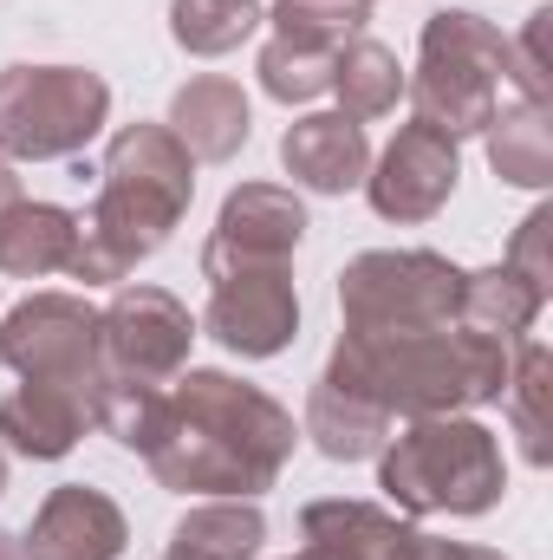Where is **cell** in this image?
I'll return each mask as SVG.
<instances>
[{"instance_id":"cell-1","label":"cell","mask_w":553,"mask_h":560,"mask_svg":"<svg viewBox=\"0 0 553 560\" xmlns=\"http://www.w3.org/2000/svg\"><path fill=\"white\" fill-rule=\"evenodd\" d=\"M299 430L293 411L248 378L228 372H176V392L163 405V430L150 443V476L176 495L202 502H255L274 489Z\"/></svg>"},{"instance_id":"cell-2","label":"cell","mask_w":553,"mask_h":560,"mask_svg":"<svg viewBox=\"0 0 553 560\" xmlns=\"http://www.w3.org/2000/svg\"><path fill=\"white\" fill-rule=\"evenodd\" d=\"M515 346L482 339L469 326H423V332H339L326 359V385L365 398L372 411L398 423L456 418L469 405H495L508 385Z\"/></svg>"},{"instance_id":"cell-3","label":"cell","mask_w":553,"mask_h":560,"mask_svg":"<svg viewBox=\"0 0 553 560\" xmlns=\"http://www.w3.org/2000/svg\"><path fill=\"white\" fill-rule=\"evenodd\" d=\"M189 196H196V156L169 138V125H125L105 143L98 202L79 222V248L66 275L92 287L125 280L169 242V229L189 215Z\"/></svg>"},{"instance_id":"cell-4","label":"cell","mask_w":553,"mask_h":560,"mask_svg":"<svg viewBox=\"0 0 553 560\" xmlns=\"http://www.w3.org/2000/svg\"><path fill=\"white\" fill-rule=\"evenodd\" d=\"M378 489L404 515H489L508 489V463L475 418H416L378 450Z\"/></svg>"},{"instance_id":"cell-5","label":"cell","mask_w":553,"mask_h":560,"mask_svg":"<svg viewBox=\"0 0 553 560\" xmlns=\"http://www.w3.org/2000/svg\"><path fill=\"white\" fill-rule=\"evenodd\" d=\"M515 39H502L489 20L449 7V13H430L423 20V39H416V72L404 79V98H411L416 125L443 131V138H475L489 131V118L502 112V85L515 79Z\"/></svg>"},{"instance_id":"cell-6","label":"cell","mask_w":553,"mask_h":560,"mask_svg":"<svg viewBox=\"0 0 553 560\" xmlns=\"http://www.w3.org/2000/svg\"><path fill=\"white\" fill-rule=\"evenodd\" d=\"M111 118V85L85 66H7L0 72V156L59 163L79 156Z\"/></svg>"},{"instance_id":"cell-7","label":"cell","mask_w":553,"mask_h":560,"mask_svg":"<svg viewBox=\"0 0 553 560\" xmlns=\"http://www.w3.org/2000/svg\"><path fill=\"white\" fill-rule=\"evenodd\" d=\"M339 306L352 332H423L456 326L462 313V268L430 248H372L345 261Z\"/></svg>"},{"instance_id":"cell-8","label":"cell","mask_w":553,"mask_h":560,"mask_svg":"<svg viewBox=\"0 0 553 560\" xmlns=\"http://www.w3.org/2000/svg\"><path fill=\"white\" fill-rule=\"evenodd\" d=\"M0 365H13L26 385H59L98 405L105 359H98V306L79 293H33L0 319Z\"/></svg>"},{"instance_id":"cell-9","label":"cell","mask_w":553,"mask_h":560,"mask_svg":"<svg viewBox=\"0 0 553 560\" xmlns=\"http://www.w3.org/2000/svg\"><path fill=\"white\" fill-rule=\"evenodd\" d=\"M189 346H196V319L176 293L163 287H118L111 306L98 313V359L105 378H131V385H176V372H189Z\"/></svg>"},{"instance_id":"cell-10","label":"cell","mask_w":553,"mask_h":560,"mask_svg":"<svg viewBox=\"0 0 553 560\" xmlns=\"http://www.w3.org/2000/svg\"><path fill=\"white\" fill-rule=\"evenodd\" d=\"M202 332L222 339L242 359H274L299 332V293L286 261L280 268H235V275L209 280V306H202Z\"/></svg>"},{"instance_id":"cell-11","label":"cell","mask_w":553,"mask_h":560,"mask_svg":"<svg viewBox=\"0 0 553 560\" xmlns=\"http://www.w3.org/2000/svg\"><path fill=\"white\" fill-rule=\"evenodd\" d=\"M299 242H306L299 196L280 183H242L215 215V235L202 248V275L215 280L235 268H280V261H293Z\"/></svg>"},{"instance_id":"cell-12","label":"cell","mask_w":553,"mask_h":560,"mask_svg":"<svg viewBox=\"0 0 553 560\" xmlns=\"http://www.w3.org/2000/svg\"><path fill=\"white\" fill-rule=\"evenodd\" d=\"M456 176H462V156L456 138L430 131V125H404L391 150L365 170V196L385 222H430L449 196H456Z\"/></svg>"},{"instance_id":"cell-13","label":"cell","mask_w":553,"mask_h":560,"mask_svg":"<svg viewBox=\"0 0 553 560\" xmlns=\"http://www.w3.org/2000/svg\"><path fill=\"white\" fill-rule=\"evenodd\" d=\"M131 541V522L125 509L105 495V489H85V482H66L39 502L33 528H26V560H118Z\"/></svg>"},{"instance_id":"cell-14","label":"cell","mask_w":553,"mask_h":560,"mask_svg":"<svg viewBox=\"0 0 553 560\" xmlns=\"http://www.w3.org/2000/svg\"><path fill=\"white\" fill-rule=\"evenodd\" d=\"M299 560H416L423 535L404 515L378 509V502H306L299 509Z\"/></svg>"},{"instance_id":"cell-15","label":"cell","mask_w":553,"mask_h":560,"mask_svg":"<svg viewBox=\"0 0 553 560\" xmlns=\"http://www.w3.org/2000/svg\"><path fill=\"white\" fill-rule=\"evenodd\" d=\"M280 163H286L293 183H306V189H319V196H345V189L365 183L372 143H365V125H352L345 112H313V118L286 125Z\"/></svg>"},{"instance_id":"cell-16","label":"cell","mask_w":553,"mask_h":560,"mask_svg":"<svg viewBox=\"0 0 553 560\" xmlns=\"http://www.w3.org/2000/svg\"><path fill=\"white\" fill-rule=\"evenodd\" d=\"M92 430V398L79 392H59V385H26L13 398H0V443L13 456H33V463H59L72 456V443Z\"/></svg>"},{"instance_id":"cell-17","label":"cell","mask_w":553,"mask_h":560,"mask_svg":"<svg viewBox=\"0 0 553 560\" xmlns=\"http://www.w3.org/2000/svg\"><path fill=\"white\" fill-rule=\"evenodd\" d=\"M169 138L183 143L196 163H228L248 143V92L222 72L189 79L169 98Z\"/></svg>"},{"instance_id":"cell-18","label":"cell","mask_w":553,"mask_h":560,"mask_svg":"<svg viewBox=\"0 0 553 560\" xmlns=\"http://www.w3.org/2000/svg\"><path fill=\"white\" fill-rule=\"evenodd\" d=\"M72 248H79V215L59 209V202H20L0 222V275H13V280L66 275Z\"/></svg>"},{"instance_id":"cell-19","label":"cell","mask_w":553,"mask_h":560,"mask_svg":"<svg viewBox=\"0 0 553 560\" xmlns=\"http://www.w3.org/2000/svg\"><path fill=\"white\" fill-rule=\"evenodd\" d=\"M306 436H313V450L319 456H332V463H365V456H378L385 443H391V418L385 411H372L365 398H352V392H339V385H313L306 392V423H299Z\"/></svg>"},{"instance_id":"cell-20","label":"cell","mask_w":553,"mask_h":560,"mask_svg":"<svg viewBox=\"0 0 553 560\" xmlns=\"http://www.w3.org/2000/svg\"><path fill=\"white\" fill-rule=\"evenodd\" d=\"M541 306H548V293L528 287L515 268H482V275H462V313H456V326H469L482 339H502V346H521L528 326L541 319Z\"/></svg>"},{"instance_id":"cell-21","label":"cell","mask_w":553,"mask_h":560,"mask_svg":"<svg viewBox=\"0 0 553 560\" xmlns=\"http://www.w3.org/2000/svg\"><path fill=\"white\" fill-rule=\"evenodd\" d=\"M268 541V522L255 502H202L169 528L163 560H255Z\"/></svg>"},{"instance_id":"cell-22","label":"cell","mask_w":553,"mask_h":560,"mask_svg":"<svg viewBox=\"0 0 553 560\" xmlns=\"http://www.w3.org/2000/svg\"><path fill=\"white\" fill-rule=\"evenodd\" d=\"M489 163L502 183L515 189H548L553 183V125H548V105L521 98V105H502L489 118Z\"/></svg>"},{"instance_id":"cell-23","label":"cell","mask_w":553,"mask_h":560,"mask_svg":"<svg viewBox=\"0 0 553 560\" xmlns=\"http://www.w3.org/2000/svg\"><path fill=\"white\" fill-rule=\"evenodd\" d=\"M332 92H339V112H345L352 125H372V118L398 112V98H404V66H398L391 46H378V39L358 33V39L339 46Z\"/></svg>"},{"instance_id":"cell-24","label":"cell","mask_w":553,"mask_h":560,"mask_svg":"<svg viewBox=\"0 0 553 560\" xmlns=\"http://www.w3.org/2000/svg\"><path fill=\"white\" fill-rule=\"evenodd\" d=\"M502 398H508V423H515V436H521V456L534 463V469H548L553 456V423H548V405H553V352L541 339H521L515 346V365H508V385H502Z\"/></svg>"},{"instance_id":"cell-25","label":"cell","mask_w":553,"mask_h":560,"mask_svg":"<svg viewBox=\"0 0 553 560\" xmlns=\"http://www.w3.org/2000/svg\"><path fill=\"white\" fill-rule=\"evenodd\" d=\"M261 20H268L261 0H169V39L196 59L235 52Z\"/></svg>"},{"instance_id":"cell-26","label":"cell","mask_w":553,"mask_h":560,"mask_svg":"<svg viewBox=\"0 0 553 560\" xmlns=\"http://www.w3.org/2000/svg\"><path fill=\"white\" fill-rule=\"evenodd\" d=\"M268 20H274V39H286V46L339 52L345 39L365 33L372 7L365 0H280V7H268Z\"/></svg>"},{"instance_id":"cell-27","label":"cell","mask_w":553,"mask_h":560,"mask_svg":"<svg viewBox=\"0 0 553 560\" xmlns=\"http://www.w3.org/2000/svg\"><path fill=\"white\" fill-rule=\"evenodd\" d=\"M332 66L339 52H306V46H286V39H268L261 46V92L280 98V105H306L319 92H332Z\"/></svg>"},{"instance_id":"cell-28","label":"cell","mask_w":553,"mask_h":560,"mask_svg":"<svg viewBox=\"0 0 553 560\" xmlns=\"http://www.w3.org/2000/svg\"><path fill=\"white\" fill-rule=\"evenodd\" d=\"M548 235H553V209H534L528 222H521V235H515V248H508V268L528 280V287H541L548 293L553 280V261H548Z\"/></svg>"},{"instance_id":"cell-29","label":"cell","mask_w":553,"mask_h":560,"mask_svg":"<svg viewBox=\"0 0 553 560\" xmlns=\"http://www.w3.org/2000/svg\"><path fill=\"white\" fill-rule=\"evenodd\" d=\"M416 560H502L495 548H469V541H430L423 535V555Z\"/></svg>"},{"instance_id":"cell-30","label":"cell","mask_w":553,"mask_h":560,"mask_svg":"<svg viewBox=\"0 0 553 560\" xmlns=\"http://www.w3.org/2000/svg\"><path fill=\"white\" fill-rule=\"evenodd\" d=\"M20 202H26V196H20V176H13V163H0V222H7Z\"/></svg>"},{"instance_id":"cell-31","label":"cell","mask_w":553,"mask_h":560,"mask_svg":"<svg viewBox=\"0 0 553 560\" xmlns=\"http://www.w3.org/2000/svg\"><path fill=\"white\" fill-rule=\"evenodd\" d=\"M0 560H26V548H20V535H7V528H0Z\"/></svg>"},{"instance_id":"cell-32","label":"cell","mask_w":553,"mask_h":560,"mask_svg":"<svg viewBox=\"0 0 553 560\" xmlns=\"http://www.w3.org/2000/svg\"><path fill=\"white\" fill-rule=\"evenodd\" d=\"M0 495H7V450H0Z\"/></svg>"},{"instance_id":"cell-33","label":"cell","mask_w":553,"mask_h":560,"mask_svg":"<svg viewBox=\"0 0 553 560\" xmlns=\"http://www.w3.org/2000/svg\"><path fill=\"white\" fill-rule=\"evenodd\" d=\"M365 7H372V0H365Z\"/></svg>"}]
</instances>
